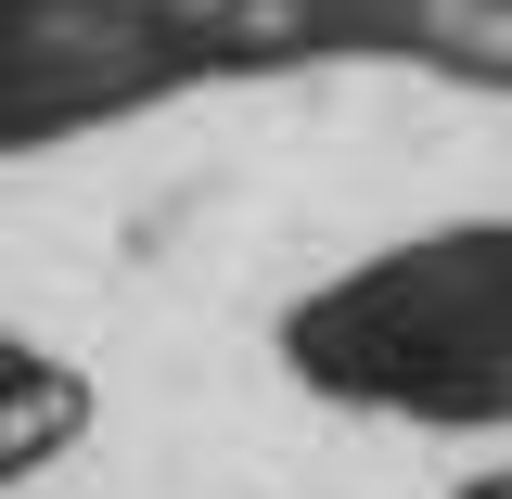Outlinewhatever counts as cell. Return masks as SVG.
Wrapping results in <instances>:
<instances>
[{
    "instance_id": "1",
    "label": "cell",
    "mask_w": 512,
    "mask_h": 499,
    "mask_svg": "<svg viewBox=\"0 0 512 499\" xmlns=\"http://www.w3.org/2000/svg\"><path fill=\"white\" fill-rule=\"evenodd\" d=\"M282 372L359 423L512 436V218H448L333 269L282 308Z\"/></svg>"
},
{
    "instance_id": "2",
    "label": "cell",
    "mask_w": 512,
    "mask_h": 499,
    "mask_svg": "<svg viewBox=\"0 0 512 499\" xmlns=\"http://www.w3.org/2000/svg\"><path fill=\"white\" fill-rule=\"evenodd\" d=\"M244 77H282L269 0H0V154H64Z\"/></svg>"
},
{
    "instance_id": "3",
    "label": "cell",
    "mask_w": 512,
    "mask_h": 499,
    "mask_svg": "<svg viewBox=\"0 0 512 499\" xmlns=\"http://www.w3.org/2000/svg\"><path fill=\"white\" fill-rule=\"evenodd\" d=\"M90 410H103L90 372H77L64 346H39V333H13V320H0V499L26 487V474H52L64 448L90 436Z\"/></svg>"
},
{
    "instance_id": "4",
    "label": "cell",
    "mask_w": 512,
    "mask_h": 499,
    "mask_svg": "<svg viewBox=\"0 0 512 499\" xmlns=\"http://www.w3.org/2000/svg\"><path fill=\"white\" fill-rule=\"evenodd\" d=\"M448 499H512V461H474V474H461Z\"/></svg>"
}]
</instances>
